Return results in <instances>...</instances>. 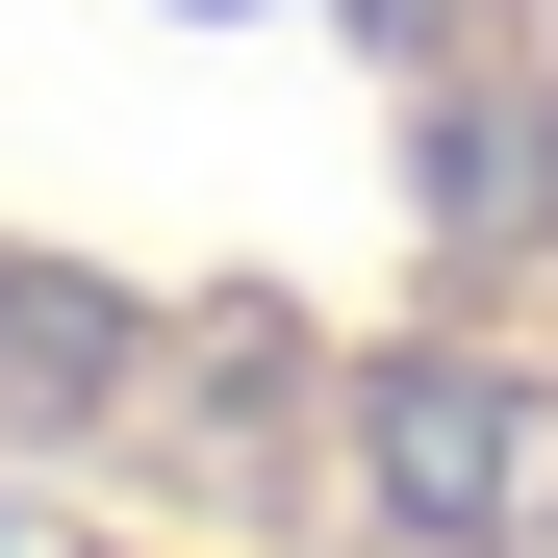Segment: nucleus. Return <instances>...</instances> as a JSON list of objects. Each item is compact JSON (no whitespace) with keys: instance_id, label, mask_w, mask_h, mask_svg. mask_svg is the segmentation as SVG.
<instances>
[{"instance_id":"2","label":"nucleus","mask_w":558,"mask_h":558,"mask_svg":"<svg viewBox=\"0 0 558 558\" xmlns=\"http://www.w3.org/2000/svg\"><path fill=\"white\" fill-rule=\"evenodd\" d=\"M432 204H457V229H558V128H533V102H457Z\"/></svg>"},{"instance_id":"1","label":"nucleus","mask_w":558,"mask_h":558,"mask_svg":"<svg viewBox=\"0 0 558 558\" xmlns=\"http://www.w3.org/2000/svg\"><path fill=\"white\" fill-rule=\"evenodd\" d=\"M355 457H381V508H407L432 558H508V533L558 508V407L508 381V355H407V381L355 407Z\"/></svg>"}]
</instances>
